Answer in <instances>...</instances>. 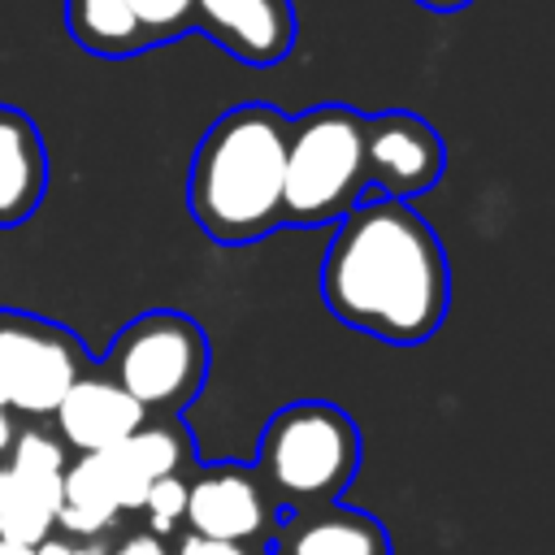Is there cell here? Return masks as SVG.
<instances>
[{"instance_id": "23", "label": "cell", "mask_w": 555, "mask_h": 555, "mask_svg": "<svg viewBox=\"0 0 555 555\" xmlns=\"http://www.w3.org/2000/svg\"><path fill=\"white\" fill-rule=\"evenodd\" d=\"M416 4H425V9H434V13H455V9H464V4H473V0H416Z\"/></svg>"}, {"instance_id": "2", "label": "cell", "mask_w": 555, "mask_h": 555, "mask_svg": "<svg viewBox=\"0 0 555 555\" xmlns=\"http://www.w3.org/2000/svg\"><path fill=\"white\" fill-rule=\"evenodd\" d=\"M291 117L273 104L225 108L195 143L186 208L221 247H247L282 225V160Z\"/></svg>"}, {"instance_id": "5", "label": "cell", "mask_w": 555, "mask_h": 555, "mask_svg": "<svg viewBox=\"0 0 555 555\" xmlns=\"http://www.w3.org/2000/svg\"><path fill=\"white\" fill-rule=\"evenodd\" d=\"M208 334L178 308L139 312L117 330L100 369L143 408V416H182L208 382Z\"/></svg>"}, {"instance_id": "7", "label": "cell", "mask_w": 555, "mask_h": 555, "mask_svg": "<svg viewBox=\"0 0 555 555\" xmlns=\"http://www.w3.org/2000/svg\"><path fill=\"white\" fill-rule=\"evenodd\" d=\"M69 468V451L52 429H17L9 455L0 460V542L43 546L56 538V503L61 477Z\"/></svg>"}, {"instance_id": "14", "label": "cell", "mask_w": 555, "mask_h": 555, "mask_svg": "<svg viewBox=\"0 0 555 555\" xmlns=\"http://www.w3.org/2000/svg\"><path fill=\"white\" fill-rule=\"evenodd\" d=\"M48 195V147L39 126L0 104V230H13L39 212Z\"/></svg>"}, {"instance_id": "18", "label": "cell", "mask_w": 555, "mask_h": 555, "mask_svg": "<svg viewBox=\"0 0 555 555\" xmlns=\"http://www.w3.org/2000/svg\"><path fill=\"white\" fill-rule=\"evenodd\" d=\"M147 48L178 43L182 35L195 30V0H126Z\"/></svg>"}, {"instance_id": "9", "label": "cell", "mask_w": 555, "mask_h": 555, "mask_svg": "<svg viewBox=\"0 0 555 555\" xmlns=\"http://www.w3.org/2000/svg\"><path fill=\"white\" fill-rule=\"evenodd\" d=\"M278 520L282 516L260 490L251 464L217 460V464H195L186 473V533L269 546Z\"/></svg>"}, {"instance_id": "6", "label": "cell", "mask_w": 555, "mask_h": 555, "mask_svg": "<svg viewBox=\"0 0 555 555\" xmlns=\"http://www.w3.org/2000/svg\"><path fill=\"white\" fill-rule=\"evenodd\" d=\"M87 343L35 312L0 308V408L13 416H52L61 395L91 369Z\"/></svg>"}, {"instance_id": "13", "label": "cell", "mask_w": 555, "mask_h": 555, "mask_svg": "<svg viewBox=\"0 0 555 555\" xmlns=\"http://www.w3.org/2000/svg\"><path fill=\"white\" fill-rule=\"evenodd\" d=\"M269 555H390V533L377 516L330 503L278 520V533L264 546Z\"/></svg>"}, {"instance_id": "24", "label": "cell", "mask_w": 555, "mask_h": 555, "mask_svg": "<svg viewBox=\"0 0 555 555\" xmlns=\"http://www.w3.org/2000/svg\"><path fill=\"white\" fill-rule=\"evenodd\" d=\"M0 555H35V551H26V546H13V542H0Z\"/></svg>"}, {"instance_id": "17", "label": "cell", "mask_w": 555, "mask_h": 555, "mask_svg": "<svg viewBox=\"0 0 555 555\" xmlns=\"http://www.w3.org/2000/svg\"><path fill=\"white\" fill-rule=\"evenodd\" d=\"M139 516H143V533H152L160 542H178L186 533V473L182 477H160L147 490Z\"/></svg>"}, {"instance_id": "15", "label": "cell", "mask_w": 555, "mask_h": 555, "mask_svg": "<svg viewBox=\"0 0 555 555\" xmlns=\"http://www.w3.org/2000/svg\"><path fill=\"white\" fill-rule=\"evenodd\" d=\"M121 520L100 468L91 455H74L61 477V503H56V538L69 542H95Z\"/></svg>"}, {"instance_id": "3", "label": "cell", "mask_w": 555, "mask_h": 555, "mask_svg": "<svg viewBox=\"0 0 555 555\" xmlns=\"http://www.w3.org/2000/svg\"><path fill=\"white\" fill-rule=\"evenodd\" d=\"M360 425L325 399H299L278 408L251 460V473L278 516L330 507L360 473Z\"/></svg>"}, {"instance_id": "19", "label": "cell", "mask_w": 555, "mask_h": 555, "mask_svg": "<svg viewBox=\"0 0 555 555\" xmlns=\"http://www.w3.org/2000/svg\"><path fill=\"white\" fill-rule=\"evenodd\" d=\"M169 546L173 555H269L264 546H251V542H221V538H195V533H182Z\"/></svg>"}, {"instance_id": "22", "label": "cell", "mask_w": 555, "mask_h": 555, "mask_svg": "<svg viewBox=\"0 0 555 555\" xmlns=\"http://www.w3.org/2000/svg\"><path fill=\"white\" fill-rule=\"evenodd\" d=\"M13 438H17V416H13L9 408H0V460L9 455V447H13Z\"/></svg>"}, {"instance_id": "16", "label": "cell", "mask_w": 555, "mask_h": 555, "mask_svg": "<svg viewBox=\"0 0 555 555\" xmlns=\"http://www.w3.org/2000/svg\"><path fill=\"white\" fill-rule=\"evenodd\" d=\"M65 30L82 52L104 61L147 52V39L126 0H65Z\"/></svg>"}, {"instance_id": "10", "label": "cell", "mask_w": 555, "mask_h": 555, "mask_svg": "<svg viewBox=\"0 0 555 555\" xmlns=\"http://www.w3.org/2000/svg\"><path fill=\"white\" fill-rule=\"evenodd\" d=\"M117 512L121 516H139L147 490L160 481V477H182L191 473L199 460H195V442H191V429L182 425V416H147L126 442L91 455Z\"/></svg>"}, {"instance_id": "4", "label": "cell", "mask_w": 555, "mask_h": 555, "mask_svg": "<svg viewBox=\"0 0 555 555\" xmlns=\"http://www.w3.org/2000/svg\"><path fill=\"white\" fill-rule=\"evenodd\" d=\"M364 113L347 104H317L286 126L282 160V225L317 230L343 221L364 195L360 160Z\"/></svg>"}, {"instance_id": "11", "label": "cell", "mask_w": 555, "mask_h": 555, "mask_svg": "<svg viewBox=\"0 0 555 555\" xmlns=\"http://www.w3.org/2000/svg\"><path fill=\"white\" fill-rule=\"evenodd\" d=\"M195 30L243 65H278L295 48L291 0H195Z\"/></svg>"}, {"instance_id": "20", "label": "cell", "mask_w": 555, "mask_h": 555, "mask_svg": "<svg viewBox=\"0 0 555 555\" xmlns=\"http://www.w3.org/2000/svg\"><path fill=\"white\" fill-rule=\"evenodd\" d=\"M108 555H173V546L169 542H160V538H152V533H126Z\"/></svg>"}, {"instance_id": "12", "label": "cell", "mask_w": 555, "mask_h": 555, "mask_svg": "<svg viewBox=\"0 0 555 555\" xmlns=\"http://www.w3.org/2000/svg\"><path fill=\"white\" fill-rule=\"evenodd\" d=\"M143 408L100 369L91 364L56 403L52 412V434L61 438L65 451H78V455H100L117 442H126L139 425H143Z\"/></svg>"}, {"instance_id": "8", "label": "cell", "mask_w": 555, "mask_h": 555, "mask_svg": "<svg viewBox=\"0 0 555 555\" xmlns=\"http://www.w3.org/2000/svg\"><path fill=\"white\" fill-rule=\"evenodd\" d=\"M360 160H364V195L412 204L416 195L438 186L447 169V147L425 117L408 108H382L364 117Z\"/></svg>"}, {"instance_id": "21", "label": "cell", "mask_w": 555, "mask_h": 555, "mask_svg": "<svg viewBox=\"0 0 555 555\" xmlns=\"http://www.w3.org/2000/svg\"><path fill=\"white\" fill-rule=\"evenodd\" d=\"M35 555H108L100 542H69V538H48L43 546H35Z\"/></svg>"}, {"instance_id": "1", "label": "cell", "mask_w": 555, "mask_h": 555, "mask_svg": "<svg viewBox=\"0 0 555 555\" xmlns=\"http://www.w3.org/2000/svg\"><path fill=\"white\" fill-rule=\"evenodd\" d=\"M321 299L334 321L390 347L434 338L451 308V269L438 234L412 204L360 195L334 221L321 260Z\"/></svg>"}]
</instances>
